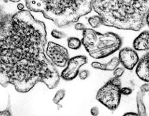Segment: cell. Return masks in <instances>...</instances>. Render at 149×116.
I'll use <instances>...</instances> for the list:
<instances>
[{"instance_id": "cell-20", "label": "cell", "mask_w": 149, "mask_h": 116, "mask_svg": "<svg viewBox=\"0 0 149 116\" xmlns=\"http://www.w3.org/2000/svg\"><path fill=\"white\" fill-rule=\"evenodd\" d=\"M140 90H141L144 93L149 92V83L148 82H146V83L143 84L140 87Z\"/></svg>"}, {"instance_id": "cell-22", "label": "cell", "mask_w": 149, "mask_h": 116, "mask_svg": "<svg viewBox=\"0 0 149 116\" xmlns=\"http://www.w3.org/2000/svg\"><path fill=\"white\" fill-rule=\"evenodd\" d=\"M0 115H12V113L10 110V107L8 106L5 110L0 111Z\"/></svg>"}, {"instance_id": "cell-31", "label": "cell", "mask_w": 149, "mask_h": 116, "mask_svg": "<svg viewBox=\"0 0 149 116\" xmlns=\"http://www.w3.org/2000/svg\"><path fill=\"white\" fill-rule=\"evenodd\" d=\"M3 1H6V0H3Z\"/></svg>"}, {"instance_id": "cell-3", "label": "cell", "mask_w": 149, "mask_h": 116, "mask_svg": "<svg viewBox=\"0 0 149 116\" xmlns=\"http://www.w3.org/2000/svg\"><path fill=\"white\" fill-rule=\"evenodd\" d=\"M29 10L41 12L58 27L77 22L93 10L94 0H24Z\"/></svg>"}, {"instance_id": "cell-18", "label": "cell", "mask_w": 149, "mask_h": 116, "mask_svg": "<svg viewBox=\"0 0 149 116\" xmlns=\"http://www.w3.org/2000/svg\"><path fill=\"white\" fill-rule=\"evenodd\" d=\"M89 75V72L87 70H82L79 71L78 76L81 80H85L86 79Z\"/></svg>"}, {"instance_id": "cell-23", "label": "cell", "mask_w": 149, "mask_h": 116, "mask_svg": "<svg viewBox=\"0 0 149 116\" xmlns=\"http://www.w3.org/2000/svg\"><path fill=\"white\" fill-rule=\"evenodd\" d=\"M8 14L5 12L2 7L0 6V24L4 20V19L6 17Z\"/></svg>"}, {"instance_id": "cell-2", "label": "cell", "mask_w": 149, "mask_h": 116, "mask_svg": "<svg viewBox=\"0 0 149 116\" xmlns=\"http://www.w3.org/2000/svg\"><path fill=\"white\" fill-rule=\"evenodd\" d=\"M93 9L102 25L139 31L146 24L149 0H94Z\"/></svg>"}, {"instance_id": "cell-25", "label": "cell", "mask_w": 149, "mask_h": 116, "mask_svg": "<svg viewBox=\"0 0 149 116\" xmlns=\"http://www.w3.org/2000/svg\"><path fill=\"white\" fill-rule=\"evenodd\" d=\"M124 115H138V114L134 112H128L124 114Z\"/></svg>"}, {"instance_id": "cell-7", "label": "cell", "mask_w": 149, "mask_h": 116, "mask_svg": "<svg viewBox=\"0 0 149 116\" xmlns=\"http://www.w3.org/2000/svg\"><path fill=\"white\" fill-rule=\"evenodd\" d=\"M87 62V58L84 55H77L69 58L67 66L62 71L60 77L66 81L73 80L78 76L80 68Z\"/></svg>"}, {"instance_id": "cell-14", "label": "cell", "mask_w": 149, "mask_h": 116, "mask_svg": "<svg viewBox=\"0 0 149 116\" xmlns=\"http://www.w3.org/2000/svg\"><path fill=\"white\" fill-rule=\"evenodd\" d=\"M88 22L89 24L94 29L98 28L102 24V22L101 18L99 15H94L90 16L88 19Z\"/></svg>"}, {"instance_id": "cell-17", "label": "cell", "mask_w": 149, "mask_h": 116, "mask_svg": "<svg viewBox=\"0 0 149 116\" xmlns=\"http://www.w3.org/2000/svg\"><path fill=\"white\" fill-rule=\"evenodd\" d=\"M125 68L124 67H117L113 71V75L114 77L119 78L124 73Z\"/></svg>"}, {"instance_id": "cell-29", "label": "cell", "mask_w": 149, "mask_h": 116, "mask_svg": "<svg viewBox=\"0 0 149 116\" xmlns=\"http://www.w3.org/2000/svg\"><path fill=\"white\" fill-rule=\"evenodd\" d=\"M146 24H147V25L148 26V27H149V22H147L146 23Z\"/></svg>"}, {"instance_id": "cell-24", "label": "cell", "mask_w": 149, "mask_h": 116, "mask_svg": "<svg viewBox=\"0 0 149 116\" xmlns=\"http://www.w3.org/2000/svg\"><path fill=\"white\" fill-rule=\"evenodd\" d=\"M90 113L92 115H94V116H96V115H98V114H99V109L96 106H94V107H93L91 110H90Z\"/></svg>"}, {"instance_id": "cell-8", "label": "cell", "mask_w": 149, "mask_h": 116, "mask_svg": "<svg viewBox=\"0 0 149 116\" xmlns=\"http://www.w3.org/2000/svg\"><path fill=\"white\" fill-rule=\"evenodd\" d=\"M120 63L128 70H132L139 61V55L134 49L129 47L122 48L119 52Z\"/></svg>"}, {"instance_id": "cell-15", "label": "cell", "mask_w": 149, "mask_h": 116, "mask_svg": "<svg viewBox=\"0 0 149 116\" xmlns=\"http://www.w3.org/2000/svg\"><path fill=\"white\" fill-rule=\"evenodd\" d=\"M66 94V91L64 89H59L58 90L55 94L54 95L53 99H52V101L53 103L55 104H57L58 106H59V102L63 100V99L64 98V97L65 96Z\"/></svg>"}, {"instance_id": "cell-27", "label": "cell", "mask_w": 149, "mask_h": 116, "mask_svg": "<svg viewBox=\"0 0 149 116\" xmlns=\"http://www.w3.org/2000/svg\"><path fill=\"white\" fill-rule=\"evenodd\" d=\"M9 1L12 2H14V3H16V2H19L21 0H9Z\"/></svg>"}, {"instance_id": "cell-21", "label": "cell", "mask_w": 149, "mask_h": 116, "mask_svg": "<svg viewBox=\"0 0 149 116\" xmlns=\"http://www.w3.org/2000/svg\"><path fill=\"white\" fill-rule=\"evenodd\" d=\"M75 30H82L83 31L84 29H86V26L81 23H75L74 26Z\"/></svg>"}, {"instance_id": "cell-12", "label": "cell", "mask_w": 149, "mask_h": 116, "mask_svg": "<svg viewBox=\"0 0 149 116\" xmlns=\"http://www.w3.org/2000/svg\"><path fill=\"white\" fill-rule=\"evenodd\" d=\"M145 95V93L139 90L136 94V104H137V114L138 115L141 116H146L147 115V111L145 104L143 101V97Z\"/></svg>"}, {"instance_id": "cell-10", "label": "cell", "mask_w": 149, "mask_h": 116, "mask_svg": "<svg viewBox=\"0 0 149 116\" xmlns=\"http://www.w3.org/2000/svg\"><path fill=\"white\" fill-rule=\"evenodd\" d=\"M133 46L136 51L149 50V31L144 30L133 41Z\"/></svg>"}, {"instance_id": "cell-16", "label": "cell", "mask_w": 149, "mask_h": 116, "mask_svg": "<svg viewBox=\"0 0 149 116\" xmlns=\"http://www.w3.org/2000/svg\"><path fill=\"white\" fill-rule=\"evenodd\" d=\"M51 36L56 39H61L66 37V34L62 31L58 30L56 29H53L51 33Z\"/></svg>"}, {"instance_id": "cell-5", "label": "cell", "mask_w": 149, "mask_h": 116, "mask_svg": "<svg viewBox=\"0 0 149 116\" xmlns=\"http://www.w3.org/2000/svg\"><path fill=\"white\" fill-rule=\"evenodd\" d=\"M121 88V80L119 78L113 76L99 89L95 98L107 108L115 111L118 107L120 101Z\"/></svg>"}, {"instance_id": "cell-1", "label": "cell", "mask_w": 149, "mask_h": 116, "mask_svg": "<svg viewBox=\"0 0 149 116\" xmlns=\"http://www.w3.org/2000/svg\"><path fill=\"white\" fill-rule=\"evenodd\" d=\"M47 41L44 23L30 10L8 14L0 24V85L23 93L39 82L55 88L60 75L46 57Z\"/></svg>"}, {"instance_id": "cell-6", "label": "cell", "mask_w": 149, "mask_h": 116, "mask_svg": "<svg viewBox=\"0 0 149 116\" xmlns=\"http://www.w3.org/2000/svg\"><path fill=\"white\" fill-rule=\"evenodd\" d=\"M45 54L53 65L61 68L65 66L69 59L68 50L53 41L48 43Z\"/></svg>"}, {"instance_id": "cell-13", "label": "cell", "mask_w": 149, "mask_h": 116, "mask_svg": "<svg viewBox=\"0 0 149 116\" xmlns=\"http://www.w3.org/2000/svg\"><path fill=\"white\" fill-rule=\"evenodd\" d=\"M68 46L72 50H78L81 47L82 44L81 40L75 37H70L67 39Z\"/></svg>"}, {"instance_id": "cell-19", "label": "cell", "mask_w": 149, "mask_h": 116, "mask_svg": "<svg viewBox=\"0 0 149 116\" xmlns=\"http://www.w3.org/2000/svg\"><path fill=\"white\" fill-rule=\"evenodd\" d=\"M133 92V90L129 87H123L121 88L120 92L122 95H125V96H128L132 94Z\"/></svg>"}, {"instance_id": "cell-9", "label": "cell", "mask_w": 149, "mask_h": 116, "mask_svg": "<svg viewBox=\"0 0 149 116\" xmlns=\"http://www.w3.org/2000/svg\"><path fill=\"white\" fill-rule=\"evenodd\" d=\"M136 73L141 80L149 82V51L139 59L136 65Z\"/></svg>"}, {"instance_id": "cell-4", "label": "cell", "mask_w": 149, "mask_h": 116, "mask_svg": "<svg viewBox=\"0 0 149 116\" xmlns=\"http://www.w3.org/2000/svg\"><path fill=\"white\" fill-rule=\"evenodd\" d=\"M81 43L88 54L93 58H105L121 47V38L113 32L101 33L93 29L86 28L83 31Z\"/></svg>"}, {"instance_id": "cell-30", "label": "cell", "mask_w": 149, "mask_h": 116, "mask_svg": "<svg viewBox=\"0 0 149 116\" xmlns=\"http://www.w3.org/2000/svg\"><path fill=\"white\" fill-rule=\"evenodd\" d=\"M148 96H149V92H148Z\"/></svg>"}, {"instance_id": "cell-28", "label": "cell", "mask_w": 149, "mask_h": 116, "mask_svg": "<svg viewBox=\"0 0 149 116\" xmlns=\"http://www.w3.org/2000/svg\"><path fill=\"white\" fill-rule=\"evenodd\" d=\"M147 22H149V13H148V14L147 15V17H146V23Z\"/></svg>"}, {"instance_id": "cell-26", "label": "cell", "mask_w": 149, "mask_h": 116, "mask_svg": "<svg viewBox=\"0 0 149 116\" xmlns=\"http://www.w3.org/2000/svg\"><path fill=\"white\" fill-rule=\"evenodd\" d=\"M17 8H18L19 10H23V5H22V3L19 4V5H17Z\"/></svg>"}, {"instance_id": "cell-11", "label": "cell", "mask_w": 149, "mask_h": 116, "mask_svg": "<svg viewBox=\"0 0 149 116\" xmlns=\"http://www.w3.org/2000/svg\"><path fill=\"white\" fill-rule=\"evenodd\" d=\"M119 64H120V61L119 60L118 57H113L109 61L106 63L102 64L96 61L93 62L91 64V66L93 68L97 69L112 71L118 67Z\"/></svg>"}]
</instances>
